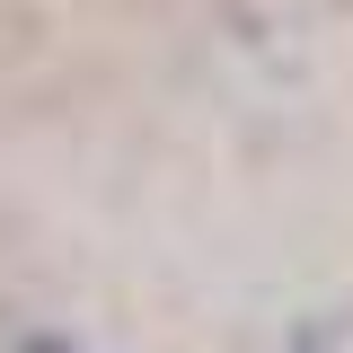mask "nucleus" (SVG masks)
<instances>
[{"label": "nucleus", "mask_w": 353, "mask_h": 353, "mask_svg": "<svg viewBox=\"0 0 353 353\" xmlns=\"http://www.w3.org/2000/svg\"><path fill=\"white\" fill-rule=\"evenodd\" d=\"M27 353H71V345H53V336H36V345H27Z\"/></svg>", "instance_id": "nucleus-1"}]
</instances>
